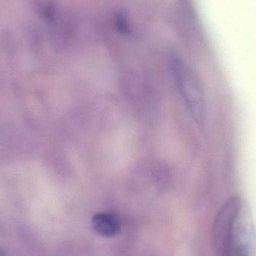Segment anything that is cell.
Returning <instances> with one entry per match:
<instances>
[{"instance_id": "obj_2", "label": "cell", "mask_w": 256, "mask_h": 256, "mask_svg": "<svg viewBox=\"0 0 256 256\" xmlns=\"http://www.w3.org/2000/svg\"><path fill=\"white\" fill-rule=\"evenodd\" d=\"M92 224L96 232L103 237H114L120 230V221L112 214H96L92 218Z\"/></svg>"}, {"instance_id": "obj_1", "label": "cell", "mask_w": 256, "mask_h": 256, "mask_svg": "<svg viewBox=\"0 0 256 256\" xmlns=\"http://www.w3.org/2000/svg\"><path fill=\"white\" fill-rule=\"evenodd\" d=\"M174 70L180 94L198 126L204 124L205 102L201 82L195 72L183 60L174 58Z\"/></svg>"}]
</instances>
